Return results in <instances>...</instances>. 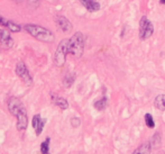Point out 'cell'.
Returning <instances> with one entry per match:
<instances>
[{
	"mask_svg": "<svg viewBox=\"0 0 165 154\" xmlns=\"http://www.w3.org/2000/svg\"><path fill=\"white\" fill-rule=\"evenodd\" d=\"M29 1H31V2H33V0H29ZM35 1H37V0H34V2Z\"/></svg>",
	"mask_w": 165,
	"mask_h": 154,
	"instance_id": "22",
	"label": "cell"
},
{
	"mask_svg": "<svg viewBox=\"0 0 165 154\" xmlns=\"http://www.w3.org/2000/svg\"><path fill=\"white\" fill-rule=\"evenodd\" d=\"M151 150H152V144L151 142H147V143L141 144V146L133 152V154H151Z\"/></svg>",
	"mask_w": 165,
	"mask_h": 154,
	"instance_id": "12",
	"label": "cell"
},
{
	"mask_svg": "<svg viewBox=\"0 0 165 154\" xmlns=\"http://www.w3.org/2000/svg\"><path fill=\"white\" fill-rule=\"evenodd\" d=\"M25 31L31 35L33 37H35L38 41H42V42H46V43H51L54 41V35L51 31H48L47 28H44L42 26H38V25L34 24H27L24 26Z\"/></svg>",
	"mask_w": 165,
	"mask_h": 154,
	"instance_id": "2",
	"label": "cell"
},
{
	"mask_svg": "<svg viewBox=\"0 0 165 154\" xmlns=\"http://www.w3.org/2000/svg\"><path fill=\"white\" fill-rule=\"evenodd\" d=\"M5 20H6V19H5V18H2V17H1V15H0V25H2V26H4V23H5Z\"/></svg>",
	"mask_w": 165,
	"mask_h": 154,
	"instance_id": "20",
	"label": "cell"
},
{
	"mask_svg": "<svg viewBox=\"0 0 165 154\" xmlns=\"http://www.w3.org/2000/svg\"><path fill=\"white\" fill-rule=\"evenodd\" d=\"M0 43L6 47H11L14 44L10 34L5 29H0Z\"/></svg>",
	"mask_w": 165,
	"mask_h": 154,
	"instance_id": "9",
	"label": "cell"
},
{
	"mask_svg": "<svg viewBox=\"0 0 165 154\" xmlns=\"http://www.w3.org/2000/svg\"><path fill=\"white\" fill-rule=\"evenodd\" d=\"M51 98H52L53 104H54L55 106H57L59 108H61V109L69 108V102L66 101V99L62 98V97H59V96H55V95H52Z\"/></svg>",
	"mask_w": 165,
	"mask_h": 154,
	"instance_id": "11",
	"label": "cell"
},
{
	"mask_svg": "<svg viewBox=\"0 0 165 154\" xmlns=\"http://www.w3.org/2000/svg\"><path fill=\"white\" fill-rule=\"evenodd\" d=\"M50 142H51V138H50V137H47L44 142H42L41 144L42 154H50Z\"/></svg>",
	"mask_w": 165,
	"mask_h": 154,
	"instance_id": "16",
	"label": "cell"
},
{
	"mask_svg": "<svg viewBox=\"0 0 165 154\" xmlns=\"http://www.w3.org/2000/svg\"><path fill=\"white\" fill-rule=\"evenodd\" d=\"M145 123H146L147 127H149V128H154L155 127V122L151 114H146L145 115Z\"/></svg>",
	"mask_w": 165,
	"mask_h": 154,
	"instance_id": "18",
	"label": "cell"
},
{
	"mask_svg": "<svg viewBox=\"0 0 165 154\" xmlns=\"http://www.w3.org/2000/svg\"><path fill=\"white\" fill-rule=\"evenodd\" d=\"M74 79H75V75L72 73H69L64 78V86H65L66 88H70L72 86L73 82H74Z\"/></svg>",
	"mask_w": 165,
	"mask_h": 154,
	"instance_id": "17",
	"label": "cell"
},
{
	"mask_svg": "<svg viewBox=\"0 0 165 154\" xmlns=\"http://www.w3.org/2000/svg\"><path fill=\"white\" fill-rule=\"evenodd\" d=\"M160 4H161V5H165V0H160Z\"/></svg>",
	"mask_w": 165,
	"mask_h": 154,
	"instance_id": "21",
	"label": "cell"
},
{
	"mask_svg": "<svg viewBox=\"0 0 165 154\" xmlns=\"http://www.w3.org/2000/svg\"><path fill=\"white\" fill-rule=\"evenodd\" d=\"M55 21H56V25L57 27L64 33H69L71 29H72V24L70 23V20L68 18L63 17V16H57L55 18Z\"/></svg>",
	"mask_w": 165,
	"mask_h": 154,
	"instance_id": "7",
	"label": "cell"
},
{
	"mask_svg": "<svg viewBox=\"0 0 165 154\" xmlns=\"http://www.w3.org/2000/svg\"><path fill=\"white\" fill-rule=\"evenodd\" d=\"M153 32H154L153 24L146 17L141 18V24H139V37H141V39L145 41V39L149 38L153 35Z\"/></svg>",
	"mask_w": 165,
	"mask_h": 154,
	"instance_id": "5",
	"label": "cell"
},
{
	"mask_svg": "<svg viewBox=\"0 0 165 154\" xmlns=\"http://www.w3.org/2000/svg\"><path fill=\"white\" fill-rule=\"evenodd\" d=\"M68 44H69V39H63L62 42L60 43L56 52L54 55V63L57 67H62L65 63L66 54H69V50H68Z\"/></svg>",
	"mask_w": 165,
	"mask_h": 154,
	"instance_id": "4",
	"label": "cell"
},
{
	"mask_svg": "<svg viewBox=\"0 0 165 154\" xmlns=\"http://www.w3.org/2000/svg\"><path fill=\"white\" fill-rule=\"evenodd\" d=\"M81 4L88 9L89 11L93 13V11H98L100 9V4L97 2L96 0H80Z\"/></svg>",
	"mask_w": 165,
	"mask_h": 154,
	"instance_id": "10",
	"label": "cell"
},
{
	"mask_svg": "<svg viewBox=\"0 0 165 154\" xmlns=\"http://www.w3.org/2000/svg\"><path fill=\"white\" fill-rule=\"evenodd\" d=\"M4 26L5 27H7L9 31H11V32H14V33L20 32V29H21V27L19 25L14 23V21H10V20H5Z\"/></svg>",
	"mask_w": 165,
	"mask_h": 154,
	"instance_id": "14",
	"label": "cell"
},
{
	"mask_svg": "<svg viewBox=\"0 0 165 154\" xmlns=\"http://www.w3.org/2000/svg\"><path fill=\"white\" fill-rule=\"evenodd\" d=\"M154 106L157 109L162 110V112H165V95H160L155 98Z\"/></svg>",
	"mask_w": 165,
	"mask_h": 154,
	"instance_id": "13",
	"label": "cell"
},
{
	"mask_svg": "<svg viewBox=\"0 0 165 154\" xmlns=\"http://www.w3.org/2000/svg\"><path fill=\"white\" fill-rule=\"evenodd\" d=\"M69 53L75 57H81L84 50V37L81 33H75L74 35L69 39L68 44Z\"/></svg>",
	"mask_w": 165,
	"mask_h": 154,
	"instance_id": "3",
	"label": "cell"
},
{
	"mask_svg": "<svg viewBox=\"0 0 165 154\" xmlns=\"http://www.w3.org/2000/svg\"><path fill=\"white\" fill-rule=\"evenodd\" d=\"M8 108L11 115L17 117V128L18 130H25L27 128L28 118H27V112L25 109L23 102L16 97H11L8 100Z\"/></svg>",
	"mask_w": 165,
	"mask_h": 154,
	"instance_id": "1",
	"label": "cell"
},
{
	"mask_svg": "<svg viewBox=\"0 0 165 154\" xmlns=\"http://www.w3.org/2000/svg\"><path fill=\"white\" fill-rule=\"evenodd\" d=\"M33 128L35 130L36 132V135H41L42 132H43V128H44V125H45V120L41 117V115H35L33 117Z\"/></svg>",
	"mask_w": 165,
	"mask_h": 154,
	"instance_id": "8",
	"label": "cell"
},
{
	"mask_svg": "<svg viewBox=\"0 0 165 154\" xmlns=\"http://www.w3.org/2000/svg\"><path fill=\"white\" fill-rule=\"evenodd\" d=\"M80 125H81V120H80V118H78V117H74V118L71 119V126H72V127L76 128V127H79Z\"/></svg>",
	"mask_w": 165,
	"mask_h": 154,
	"instance_id": "19",
	"label": "cell"
},
{
	"mask_svg": "<svg viewBox=\"0 0 165 154\" xmlns=\"http://www.w3.org/2000/svg\"><path fill=\"white\" fill-rule=\"evenodd\" d=\"M16 73L19 78H20L21 80L24 81L25 83L27 84H31L33 82V79H31V74L28 72V69L26 68L23 62H19V63L16 65Z\"/></svg>",
	"mask_w": 165,
	"mask_h": 154,
	"instance_id": "6",
	"label": "cell"
},
{
	"mask_svg": "<svg viewBox=\"0 0 165 154\" xmlns=\"http://www.w3.org/2000/svg\"><path fill=\"white\" fill-rule=\"evenodd\" d=\"M107 104H108L107 98L106 97H102L101 99H99V100H97V101L94 102V108H96L97 110H103V109L107 107Z\"/></svg>",
	"mask_w": 165,
	"mask_h": 154,
	"instance_id": "15",
	"label": "cell"
}]
</instances>
